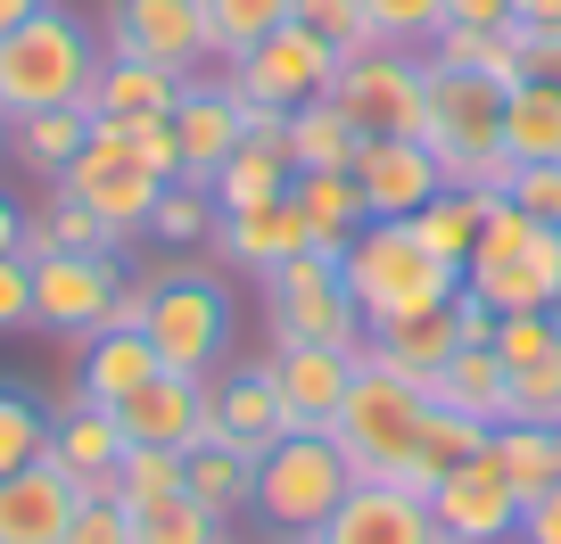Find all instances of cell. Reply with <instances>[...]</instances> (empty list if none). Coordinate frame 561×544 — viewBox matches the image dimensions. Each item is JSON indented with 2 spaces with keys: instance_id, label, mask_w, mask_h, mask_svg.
<instances>
[{
  "instance_id": "f907efd6",
  "label": "cell",
  "mask_w": 561,
  "mask_h": 544,
  "mask_svg": "<svg viewBox=\"0 0 561 544\" xmlns=\"http://www.w3.org/2000/svg\"><path fill=\"white\" fill-rule=\"evenodd\" d=\"M124 141H133V158L149 165L158 182H182V149H174V124H165V116H140V124H124Z\"/></svg>"
},
{
  "instance_id": "9f6ffc18",
  "label": "cell",
  "mask_w": 561,
  "mask_h": 544,
  "mask_svg": "<svg viewBox=\"0 0 561 544\" xmlns=\"http://www.w3.org/2000/svg\"><path fill=\"white\" fill-rule=\"evenodd\" d=\"M18 247H25V207L0 190V256H18Z\"/></svg>"
},
{
  "instance_id": "d6986e66",
  "label": "cell",
  "mask_w": 561,
  "mask_h": 544,
  "mask_svg": "<svg viewBox=\"0 0 561 544\" xmlns=\"http://www.w3.org/2000/svg\"><path fill=\"white\" fill-rule=\"evenodd\" d=\"M165 124H174V149H182V182H198V190H207V182H215V165H224L231 149L248 141L240 100H231V83H224V74H191Z\"/></svg>"
},
{
  "instance_id": "5bb4252c",
  "label": "cell",
  "mask_w": 561,
  "mask_h": 544,
  "mask_svg": "<svg viewBox=\"0 0 561 544\" xmlns=\"http://www.w3.org/2000/svg\"><path fill=\"white\" fill-rule=\"evenodd\" d=\"M347 174H355V190H364L371 223H413V215L446 190V165L430 158V141H413V132H371Z\"/></svg>"
},
{
  "instance_id": "836d02e7",
  "label": "cell",
  "mask_w": 561,
  "mask_h": 544,
  "mask_svg": "<svg viewBox=\"0 0 561 544\" xmlns=\"http://www.w3.org/2000/svg\"><path fill=\"white\" fill-rule=\"evenodd\" d=\"M280 141H289V165H298V174H347L355 149H364V132L347 124V107H339V100H306Z\"/></svg>"
},
{
  "instance_id": "484cf974",
  "label": "cell",
  "mask_w": 561,
  "mask_h": 544,
  "mask_svg": "<svg viewBox=\"0 0 561 544\" xmlns=\"http://www.w3.org/2000/svg\"><path fill=\"white\" fill-rule=\"evenodd\" d=\"M83 141H91V107H42V116H9L0 124V149L25 165V174H42V182H58L75 158H83Z\"/></svg>"
},
{
  "instance_id": "f546056e",
  "label": "cell",
  "mask_w": 561,
  "mask_h": 544,
  "mask_svg": "<svg viewBox=\"0 0 561 544\" xmlns=\"http://www.w3.org/2000/svg\"><path fill=\"white\" fill-rule=\"evenodd\" d=\"M18 256H116V231H107L83 198L50 190L42 207H25V247Z\"/></svg>"
},
{
  "instance_id": "db71d44e",
  "label": "cell",
  "mask_w": 561,
  "mask_h": 544,
  "mask_svg": "<svg viewBox=\"0 0 561 544\" xmlns=\"http://www.w3.org/2000/svg\"><path fill=\"white\" fill-rule=\"evenodd\" d=\"M446 25H471V34H504L512 0H446Z\"/></svg>"
},
{
  "instance_id": "2e32d148",
  "label": "cell",
  "mask_w": 561,
  "mask_h": 544,
  "mask_svg": "<svg viewBox=\"0 0 561 544\" xmlns=\"http://www.w3.org/2000/svg\"><path fill=\"white\" fill-rule=\"evenodd\" d=\"M430 520H438L446 544H512L520 536V495L495 478V462H462L430 487Z\"/></svg>"
},
{
  "instance_id": "ffe728a7",
  "label": "cell",
  "mask_w": 561,
  "mask_h": 544,
  "mask_svg": "<svg viewBox=\"0 0 561 544\" xmlns=\"http://www.w3.org/2000/svg\"><path fill=\"white\" fill-rule=\"evenodd\" d=\"M124 445H165V454H191L207 445V380H182V371H158L149 387L116 404Z\"/></svg>"
},
{
  "instance_id": "30bf717a",
  "label": "cell",
  "mask_w": 561,
  "mask_h": 544,
  "mask_svg": "<svg viewBox=\"0 0 561 544\" xmlns=\"http://www.w3.org/2000/svg\"><path fill=\"white\" fill-rule=\"evenodd\" d=\"M339 67H347V58H339L322 34H306V25L289 18L280 34H264L248 58H231L224 83L240 91V100H256V107H280V116H298L306 100H331Z\"/></svg>"
},
{
  "instance_id": "52a82bcc",
  "label": "cell",
  "mask_w": 561,
  "mask_h": 544,
  "mask_svg": "<svg viewBox=\"0 0 561 544\" xmlns=\"http://www.w3.org/2000/svg\"><path fill=\"white\" fill-rule=\"evenodd\" d=\"M421 141L446 165V190H504L512 158H504V83L462 67H430V116Z\"/></svg>"
},
{
  "instance_id": "6125c7cd",
  "label": "cell",
  "mask_w": 561,
  "mask_h": 544,
  "mask_svg": "<svg viewBox=\"0 0 561 544\" xmlns=\"http://www.w3.org/2000/svg\"><path fill=\"white\" fill-rule=\"evenodd\" d=\"M438 544H446V536H438Z\"/></svg>"
},
{
  "instance_id": "91938a15",
  "label": "cell",
  "mask_w": 561,
  "mask_h": 544,
  "mask_svg": "<svg viewBox=\"0 0 561 544\" xmlns=\"http://www.w3.org/2000/svg\"><path fill=\"white\" fill-rule=\"evenodd\" d=\"M256 544H314V536H256Z\"/></svg>"
},
{
  "instance_id": "b9f144b4",
  "label": "cell",
  "mask_w": 561,
  "mask_h": 544,
  "mask_svg": "<svg viewBox=\"0 0 561 544\" xmlns=\"http://www.w3.org/2000/svg\"><path fill=\"white\" fill-rule=\"evenodd\" d=\"M224 536H231V520H215L191 495H165V504L133 511V544H224Z\"/></svg>"
},
{
  "instance_id": "7402d4cb",
  "label": "cell",
  "mask_w": 561,
  "mask_h": 544,
  "mask_svg": "<svg viewBox=\"0 0 561 544\" xmlns=\"http://www.w3.org/2000/svg\"><path fill=\"white\" fill-rule=\"evenodd\" d=\"M50 462H58L83 495L107 487V478H116V462H124L116 413H107V404H83V396H58V404H50Z\"/></svg>"
},
{
  "instance_id": "681fc988",
  "label": "cell",
  "mask_w": 561,
  "mask_h": 544,
  "mask_svg": "<svg viewBox=\"0 0 561 544\" xmlns=\"http://www.w3.org/2000/svg\"><path fill=\"white\" fill-rule=\"evenodd\" d=\"M504 198H512L520 215H537V223H553V231H561V165H512Z\"/></svg>"
},
{
  "instance_id": "816d5d0a",
  "label": "cell",
  "mask_w": 561,
  "mask_h": 544,
  "mask_svg": "<svg viewBox=\"0 0 561 544\" xmlns=\"http://www.w3.org/2000/svg\"><path fill=\"white\" fill-rule=\"evenodd\" d=\"M9 331H34V264L25 256H0V338Z\"/></svg>"
},
{
  "instance_id": "94428289",
  "label": "cell",
  "mask_w": 561,
  "mask_h": 544,
  "mask_svg": "<svg viewBox=\"0 0 561 544\" xmlns=\"http://www.w3.org/2000/svg\"><path fill=\"white\" fill-rule=\"evenodd\" d=\"M224 544H248V536H224Z\"/></svg>"
},
{
  "instance_id": "680465c9",
  "label": "cell",
  "mask_w": 561,
  "mask_h": 544,
  "mask_svg": "<svg viewBox=\"0 0 561 544\" xmlns=\"http://www.w3.org/2000/svg\"><path fill=\"white\" fill-rule=\"evenodd\" d=\"M34 9H50V0H0V34H18V25L34 18Z\"/></svg>"
},
{
  "instance_id": "f35d334b",
  "label": "cell",
  "mask_w": 561,
  "mask_h": 544,
  "mask_svg": "<svg viewBox=\"0 0 561 544\" xmlns=\"http://www.w3.org/2000/svg\"><path fill=\"white\" fill-rule=\"evenodd\" d=\"M215 223H224V215H215V198L198 190V182H165L158 215H149V240L182 256V247H215Z\"/></svg>"
},
{
  "instance_id": "11a10c76",
  "label": "cell",
  "mask_w": 561,
  "mask_h": 544,
  "mask_svg": "<svg viewBox=\"0 0 561 544\" xmlns=\"http://www.w3.org/2000/svg\"><path fill=\"white\" fill-rule=\"evenodd\" d=\"M520 34H528V74L561 83V25H520Z\"/></svg>"
},
{
  "instance_id": "1f68e13d",
  "label": "cell",
  "mask_w": 561,
  "mask_h": 544,
  "mask_svg": "<svg viewBox=\"0 0 561 544\" xmlns=\"http://www.w3.org/2000/svg\"><path fill=\"white\" fill-rule=\"evenodd\" d=\"M182 495L207 504L215 520H248L256 504V454H231V445H191L182 454Z\"/></svg>"
},
{
  "instance_id": "5b68a950",
  "label": "cell",
  "mask_w": 561,
  "mask_h": 544,
  "mask_svg": "<svg viewBox=\"0 0 561 544\" xmlns=\"http://www.w3.org/2000/svg\"><path fill=\"white\" fill-rule=\"evenodd\" d=\"M430 387L404 380L397 363H380V355L364 347V363H355V387L347 404H339L331 438L347 445L355 478H413V454H421V429H430Z\"/></svg>"
},
{
  "instance_id": "603a6c76",
  "label": "cell",
  "mask_w": 561,
  "mask_h": 544,
  "mask_svg": "<svg viewBox=\"0 0 561 544\" xmlns=\"http://www.w3.org/2000/svg\"><path fill=\"white\" fill-rule=\"evenodd\" d=\"M306 215L289 207V198H273V207H248V215H224V223H215V256L231 264V273H280V264L289 256H306Z\"/></svg>"
},
{
  "instance_id": "f1b7e54d",
  "label": "cell",
  "mask_w": 561,
  "mask_h": 544,
  "mask_svg": "<svg viewBox=\"0 0 561 544\" xmlns=\"http://www.w3.org/2000/svg\"><path fill=\"white\" fill-rule=\"evenodd\" d=\"M504 158L512 165H561V83L520 74L504 91Z\"/></svg>"
},
{
  "instance_id": "6f0895ef",
  "label": "cell",
  "mask_w": 561,
  "mask_h": 544,
  "mask_svg": "<svg viewBox=\"0 0 561 544\" xmlns=\"http://www.w3.org/2000/svg\"><path fill=\"white\" fill-rule=\"evenodd\" d=\"M512 25H561V0H512Z\"/></svg>"
},
{
  "instance_id": "4dcf8cb0",
  "label": "cell",
  "mask_w": 561,
  "mask_h": 544,
  "mask_svg": "<svg viewBox=\"0 0 561 544\" xmlns=\"http://www.w3.org/2000/svg\"><path fill=\"white\" fill-rule=\"evenodd\" d=\"M430 396L446 404V413H471V421H504V404H512V371L495 347H455V363L430 380Z\"/></svg>"
},
{
  "instance_id": "8992f818",
  "label": "cell",
  "mask_w": 561,
  "mask_h": 544,
  "mask_svg": "<svg viewBox=\"0 0 561 544\" xmlns=\"http://www.w3.org/2000/svg\"><path fill=\"white\" fill-rule=\"evenodd\" d=\"M140 331H149V347H158L165 371L215 380V371L231 363V338H240V305H231L224 273H207V264H165V273H149V314H140Z\"/></svg>"
},
{
  "instance_id": "83f0119b",
  "label": "cell",
  "mask_w": 561,
  "mask_h": 544,
  "mask_svg": "<svg viewBox=\"0 0 561 544\" xmlns=\"http://www.w3.org/2000/svg\"><path fill=\"white\" fill-rule=\"evenodd\" d=\"M289 207L306 215V240H314V256H347V240L371 223V215H364V190H355V174H289Z\"/></svg>"
},
{
  "instance_id": "d590c367",
  "label": "cell",
  "mask_w": 561,
  "mask_h": 544,
  "mask_svg": "<svg viewBox=\"0 0 561 544\" xmlns=\"http://www.w3.org/2000/svg\"><path fill=\"white\" fill-rule=\"evenodd\" d=\"M380 363H397L404 380H438L446 363H455V347H462V331H455V314H413V322H388V331H371L364 338Z\"/></svg>"
},
{
  "instance_id": "f5cc1de1",
  "label": "cell",
  "mask_w": 561,
  "mask_h": 544,
  "mask_svg": "<svg viewBox=\"0 0 561 544\" xmlns=\"http://www.w3.org/2000/svg\"><path fill=\"white\" fill-rule=\"evenodd\" d=\"M512 544H561V478L520 511V536H512Z\"/></svg>"
},
{
  "instance_id": "e575fe53",
  "label": "cell",
  "mask_w": 561,
  "mask_h": 544,
  "mask_svg": "<svg viewBox=\"0 0 561 544\" xmlns=\"http://www.w3.org/2000/svg\"><path fill=\"white\" fill-rule=\"evenodd\" d=\"M488 462H495V478L520 495V511L561 478V445H553V429H528V421H495V429H488Z\"/></svg>"
},
{
  "instance_id": "44dd1931",
  "label": "cell",
  "mask_w": 561,
  "mask_h": 544,
  "mask_svg": "<svg viewBox=\"0 0 561 544\" xmlns=\"http://www.w3.org/2000/svg\"><path fill=\"white\" fill-rule=\"evenodd\" d=\"M75 504H83V487H75L50 454L9 471L0 478V544H67Z\"/></svg>"
},
{
  "instance_id": "7dc6e473",
  "label": "cell",
  "mask_w": 561,
  "mask_h": 544,
  "mask_svg": "<svg viewBox=\"0 0 561 544\" xmlns=\"http://www.w3.org/2000/svg\"><path fill=\"white\" fill-rule=\"evenodd\" d=\"M495 355H504V371L520 363H545V355H561V314H495Z\"/></svg>"
},
{
  "instance_id": "9a60e30c",
  "label": "cell",
  "mask_w": 561,
  "mask_h": 544,
  "mask_svg": "<svg viewBox=\"0 0 561 544\" xmlns=\"http://www.w3.org/2000/svg\"><path fill=\"white\" fill-rule=\"evenodd\" d=\"M289 404H280V387H273V363H240L231 355L224 371L207 380V445H231V454H264V445H280L289 438Z\"/></svg>"
},
{
  "instance_id": "74e56055",
  "label": "cell",
  "mask_w": 561,
  "mask_h": 544,
  "mask_svg": "<svg viewBox=\"0 0 561 544\" xmlns=\"http://www.w3.org/2000/svg\"><path fill=\"white\" fill-rule=\"evenodd\" d=\"M488 454V421H471V413H446V404H430V429H421V454H413V478L404 487H438L446 471H462V462Z\"/></svg>"
},
{
  "instance_id": "ac0fdd59",
  "label": "cell",
  "mask_w": 561,
  "mask_h": 544,
  "mask_svg": "<svg viewBox=\"0 0 561 544\" xmlns=\"http://www.w3.org/2000/svg\"><path fill=\"white\" fill-rule=\"evenodd\" d=\"M264 363H273V387H280V404H289V421H298V429H331V421H339V404H347V387H355V363H364V347H314V338H280Z\"/></svg>"
},
{
  "instance_id": "6da1fadb",
  "label": "cell",
  "mask_w": 561,
  "mask_h": 544,
  "mask_svg": "<svg viewBox=\"0 0 561 544\" xmlns=\"http://www.w3.org/2000/svg\"><path fill=\"white\" fill-rule=\"evenodd\" d=\"M347 273V298L364 314V331H388V322H413V314H446L462 289L455 264H438L430 247L413 240V223H364L339 256Z\"/></svg>"
},
{
  "instance_id": "d6a6232c",
  "label": "cell",
  "mask_w": 561,
  "mask_h": 544,
  "mask_svg": "<svg viewBox=\"0 0 561 544\" xmlns=\"http://www.w3.org/2000/svg\"><path fill=\"white\" fill-rule=\"evenodd\" d=\"M430 67H462V74H488V83H520L528 74V34L520 25H504V34H471V25H438V42H430Z\"/></svg>"
},
{
  "instance_id": "3957f363",
  "label": "cell",
  "mask_w": 561,
  "mask_h": 544,
  "mask_svg": "<svg viewBox=\"0 0 561 544\" xmlns=\"http://www.w3.org/2000/svg\"><path fill=\"white\" fill-rule=\"evenodd\" d=\"M347 487H355L347 445L331 429H289L280 445L256 454V504H248V520H256V536H322L331 511L347 504Z\"/></svg>"
},
{
  "instance_id": "d4e9b609",
  "label": "cell",
  "mask_w": 561,
  "mask_h": 544,
  "mask_svg": "<svg viewBox=\"0 0 561 544\" xmlns=\"http://www.w3.org/2000/svg\"><path fill=\"white\" fill-rule=\"evenodd\" d=\"M182 83H191V74H174V67H149V58H100V74H91L83 107H91V124H140V116H174Z\"/></svg>"
},
{
  "instance_id": "277c9868",
  "label": "cell",
  "mask_w": 561,
  "mask_h": 544,
  "mask_svg": "<svg viewBox=\"0 0 561 544\" xmlns=\"http://www.w3.org/2000/svg\"><path fill=\"white\" fill-rule=\"evenodd\" d=\"M462 289L488 314H561V231L520 215L512 198H495L471 264H462Z\"/></svg>"
},
{
  "instance_id": "7c38bea8",
  "label": "cell",
  "mask_w": 561,
  "mask_h": 544,
  "mask_svg": "<svg viewBox=\"0 0 561 544\" xmlns=\"http://www.w3.org/2000/svg\"><path fill=\"white\" fill-rule=\"evenodd\" d=\"M25 264H34V331L83 347L116 322V298H124L116 256H25Z\"/></svg>"
},
{
  "instance_id": "cb8c5ba5",
  "label": "cell",
  "mask_w": 561,
  "mask_h": 544,
  "mask_svg": "<svg viewBox=\"0 0 561 544\" xmlns=\"http://www.w3.org/2000/svg\"><path fill=\"white\" fill-rule=\"evenodd\" d=\"M158 347H149V331H100V338H83L75 347V387L67 396H83V404H107L116 413L133 387H149L158 380Z\"/></svg>"
},
{
  "instance_id": "ee69618b",
  "label": "cell",
  "mask_w": 561,
  "mask_h": 544,
  "mask_svg": "<svg viewBox=\"0 0 561 544\" xmlns=\"http://www.w3.org/2000/svg\"><path fill=\"white\" fill-rule=\"evenodd\" d=\"M371 18V42H388V50H430L446 25V0H364Z\"/></svg>"
},
{
  "instance_id": "7a4b0ae2",
  "label": "cell",
  "mask_w": 561,
  "mask_h": 544,
  "mask_svg": "<svg viewBox=\"0 0 561 544\" xmlns=\"http://www.w3.org/2000/svg\"><path fill=\"white\" fill-rule=\"evenodd\" d=\"M100 34L75 9H34L18 34H0V124L42 116V107H83L91 74H100Z\"/></svg>"
},
{
  "instance_id": "c3c4849f",
  "label": "cell",
  "mask_w": 561,
  "mask_h": 544,
  "mask_svg": "<svg viewBox=\"0 0 561 544\" xmlns=\"http://www.w3.org/2000/svg\"><path fill=\"white\" fill-rule=\"evenodd\" d=\"M67 544H133V511L107 487H91L83 504H75V520H67Z\"/></svg>"
},
{
  "instance_id": "4316f807",
  "label": "cell",
  "mask_w": 561,
  "mask_h": 544,
  "mask_svg": "<svg viewBox=\"0 0 561 544\" xmlns=\"http://www.w3.org/2000/svg\"><path fill=\"white\" fill-rule=\"evenodd\" d=\"M289 141H240L224 165H215V182H207V198H215V215H248V207H273V198H289Z\"/></svg>"
},
{
  "instance_id": "8d00e7d4",
  "label": "cell",
  "mask_w": 561,
  "mask_h": 544,
  "mask_svg": "<svg viewBox=\"0 0 561 544\" xmlns=\"http://www.w3.org/2000/svg\"><path fill=\"white\" fill-rule=\"evenodd\" d=\"M495 198H504V190H438L430 207L413 215V240L430 247L438 264H455V273H462V264H471V247H479V223H488Z\"/></svg>"
},
{
  "instance_id": "4fadbf2b",
  "label": "cell",
  "mask_w": 561,
  "mask_h": 544,
  "mask_svg": "<svg viewBox=\"0 0 561 544\" xmlns=\"http://www.w3.org/2000/svg\"><path fill=\"white\" fill-rule=\"evenodd\" d=\"M100 50L107 58H149V67H174V74H198L215 58L207 0H107Z\"/></svg>"
},
{
  "instance_id": "60d3db41",
  "label": "cell",
  "mask_w": 561,
  "mask_h": 544,
  "mask_svg": "<svg viewBox=\"0 0 561 544\" xmlns=\"http://www.w3.org/2000/svg\"><path fill=\"white\" fill-rule=\"evenodd\" d=\"M289 25V0H207V34H215V58H248L264 34Z\"/></svg>"
},
{
  "instance_id": "9c48e42d",
  "label": "cell",
  "mask_w": 561,
  "mask_h": 544,
  "mask_svg": "<svg viewBox=\"0 0 561 544\" xmlns=\"http://www.w3.org/2000/svg\"><path fill=\"white\" fill-rule=\"evenodd\" d=\"M50 190L83 198V207L100 215L107 231H116V247H124V240H140V231H149V215H158V190H165V182L149 174L140 158H133V141H124V124H91L83 158H75L67 174L50 182Z\"/></svg>"
},
{
  "instance_id": "f6af8a7d",
  "label": "cell",
  "mask_w": 561,
  "mask_h": 544,
  "mask_svg": "<svg viewBox=\"0 0 561 544\" xmlns=\"http://www.w3.org/2000/svg\"><path fill=\"white\" fill-rule=\"evenodd\" d=\"M289 18H298L306 34H322L339 58H364V50H380V42H371L364 0H289Z\"/></svg>"
},
{
  "instance_id": "7bdbcfd3",
  "label": "cell",
  "mask_w": 561,
  "mask_h": 544,
  "mask_svg": "<svg viewBox=\"0 0 561 544\" xmlns=\"http://www.w3.org/2000/svg\"><path fill=\"white\" fill-rule=\"evenodd\" d=\"M107 495H116L124 511L182 495V454H165V445H124V462H116V478H107Z\"/></svg>"
},
{
  "instance_id": "e0dca14e",
  "label": "cell",
  "mask_w": 561,
  "mask_h": 544,
  "mask_svg": "<svg viewBox=\"0 0 561 544\" xmlns=\"http://www.w3.org/2000/svg\"><path fill=\"white\" fill-rule=\"evenodd\" d=\"M314 544H438V520H430V495L404 478H355Z\"/></svg>"
},
{
  "instance_id": "ba28073f",
  "label": "cell",
  "mask_w": 561,
  "mask_h": 544,
  "mask_svg": "<svg viewBox=\"0 0 561 544\" xmlns=\"http://www.w3.org/2000/svg\"><path fill=\"white\" fill-rule=\"evenodd\" d=\"M264 322H273V347L280 338H314V347H364V314L347 298V273L339 256H289L280 273H264Z\"/></svg>"
},
{
  "instance_id": "ab89813d",
  "label": "cell",
  "mask_w": 561,
  "mask_h": 544,
  "mask_svg": "<svg viewBox=\"0 0 561 544\" xmlns=\"http://www.w3.org/2000/svg\"><path fill=\"white\" fill-rule=\"evenodd\" d=\"M42 454H50V413H42V396L18 387V380H0V478L42 462Z\"/></svg>"
},
{
  "instance_id": "8fae6325",
  "label": "cell",
  "mask_w": 561,
  "mask_h": 544,
  "mask_svg": "<svg viewBox=\"0 0 561 544\" xmlns=\"http://www.w3.org/2000/svg\"><path fill=\"white\" fill-rule=\"evenodd\" d=\"M331 100L347 107V124L355 132H413L421 141V116H430V58L421 50H364V58H347L339 67V83H331Z\"/></svg>"
},
{
  "instance_id": "bcb514c9",
  "label": "cell",
  "mask_w": 561,
  "mask_h": 544,
  "mask_svg": "<svg viewBox=\"0 0 561 544\" xmlns=\"http://www.w3.org/2000/svg\"><path fill=\"white\" fill-rule=\"evenodd\" d=\"M504 421L561 429V355H545V363H520V371H512V404H504Z\"/></svg>"
}]
</instances>
